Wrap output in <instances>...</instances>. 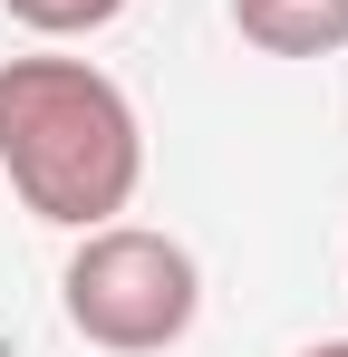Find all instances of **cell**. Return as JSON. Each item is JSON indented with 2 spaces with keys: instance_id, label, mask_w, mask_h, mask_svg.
Returning a JSON list of instances; mask_svg holds the SVG:
<instances>
[{
  "instance_id": "obj_2",
  "label": "cell",
  "mask_w": 348,
  "mask_h": 357,
  "mask_svg": "<svg viewBox=\"0 0 348 357\" xmlns=\"http://www.w3.org/2000/svg\"><path fill=\"white\" fill-rule=\"evenodd\" d=\"M68 328L107 357H155L194 328L203 309V271L174 232H145V222H97V232L68 251Z\"/></svg>"
},
{
  "instance_id": "obj_3",
  "label": "cell",
  "mask_w": 348,
  "mask_h": 357,
  "mask_svg": "<svg viewBox=\"0 0 348 357\" xmlns=\"http://www.w3.org/2000/svg\"><path fill=\"white\" fill-rule=\"evenodd\" d=\"M232 29L271 59H329L348 49V0H232Z\"/></svg>"
},
{
  "instance_id": "obj_5",
  "label": "cell",
  "mask_w": 348,
  "mask_h": 357,
  "mask_svg": "<svg viewBox=\"0 0 348 357\" xmlns=\"http://www.w3.org/2000/svg\"><path fill=\"white\" fill-rule=\"evenodd\" d=\"M300 357H348V338H319V348H300Z\"/></svg>"
},
{
  "instance_id": "obj_4",
  "label": "cell",
  "mask_w": 348,
  "mask_h": 357,
  "mask_svg": "<svg viewBox=\"0 0 348 357\" xmlns=\"http://www.w3.org/2000/svg\"><path fill=\"white\" fill-rule=\"evenodd\" d=\"M20 29H39V39H87V29H107L126 0H0Z\"/></svg>"
},
{
  "instance_id": "obj_1",
  "label": "cell",
  "mask_w": 348,
  "mask_h": 357,
  "mask_svg": "<svg viewBox=\"0 0 348 357\" xmlns=\"http://www.w3.org/2000/svg\"><path fill=\"white\" fill-rule=\"evenodd\" d=\"M0 174L39 222L97 232L136 203L145 126L87 59H0Z\"/></svg>"
}]
</instances>
